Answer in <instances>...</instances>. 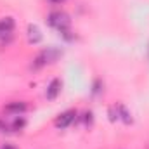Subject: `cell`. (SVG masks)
<instances>
[{"instance_id":"obj_6","label":"cell","mask_w":149,"mask_h":149,"mask_svg":"<svg viewBox=\"0 0 149 149\" xmlns=\"http://www.w3.org/2000/svg\"><path fill=\"white\" fill-rule=\"evenodd\" d=\"M26 31H28L26 37H28V42H30V43H38V42H42V31H40V28H38L37 24H30Z\"/></svg>"},{"instance_id":"obj_1","label":"cell","mask_w":149,"mask_h":149,"mask_svg":"<svg viewBox=\"0 0 149 149\" xmlns=\"http://www.w3.org/2000/svg\"><path fill=\"white\" fill-rule=\"evenodd\" d=\"M49 24L63 33V31H66V30L70 28L71 19H70V16H68L66 12H63V10H54V12L49 14Z\"/></svg>"},{"instance_id":"obj_5","label":"cell","mask_w":149,"mask_h":149,"mask_svg":"<svg viewBox=\"0 0 149 149\" xmlns=\"http://www.w3.org/2000/svg\"><path fill=\"white\" fill-rule=\"evenodd\" d=\"M26 102H23V101H14V102H9L3 109L5 113H12V114H19V113H24L26 111Z\"/></svg>"},{"instance_id":"obj_7","label":"cell","mask_w":149,"mask_h":149,"mask_svg":"<svg viewBox=\"0 0 149 149\" xmlns=\"http://www.w3.org/2000/svg\"><path fill=\"white\" fill-rule=\"evenodd\" d=\"M116 109H118V116L123 120V123H127V125H130V123H132V114L128 113V109H127L123 104H118V106H116Z\"/></svg>"},{"instance_id":"obj_10","label":"cell","mask_w":149,"mask_h":149,"mask_svg":"<svg viewBox=\"0 0 149 149\" xmlns=\"http://www.w3.org/2000/svg\"><path fill=\"white\" fill-rule=\"evenodd\" d=\"M2 149H16V148H14V146H10V144H5Z\"/></svg>"},{"instance_id":"obj_11","label":"cell","mask_w":149,"mask_h":149,"mask_svg":"<svg viewBox=\"0 0 149 149\" xmlns=\"http://www.w3.org/2000/svg\"><path fill=\"white\" fill-rule=\"evenodd\" d=\"M49 2H52V3H61V2H64V0H49Z\"/></svg>"},{"instance_id":"obj_4","label":"cell","mask_w":149,"mask_h":149,"mask_svg":"<svg viewBox=\"0 0 149 149\" xmlns=\"http://www.w3.org/2000/svg\"><path fill=\"white\" fill-rule=\"evenodd\" d=\"M14 30V19L12 17H5L0 21V40H5L7 37H10Z\"/></svg>"},{"instance_id":"obj_8","label":"cell","mask_w":149,"mask_h":149,"mask_svg":"<svg viewBox=\"0 0 149 149\" xmlns=\"http://www.w3.org/2000/svg\"><path fill=\"white\" fill-rule=\"evenodd\" d=\"M24 125H26V121H24L23 118H17V120L12 123V130H23V128H24Z\"/></svg>"},{"instance_id":"obj_2","label":"cell","mask_w":149,"mask_h":149,"mask_svg":"<svg viewBox=\"0 0 149 149\" xmlns=\"http://www.w3.org/2000/svg\"><path fill=\"white\" fill-rule=\"evenodd\" d=\"M74 118H76V111H74V109H68V111H64L63 114H59V116L56 118L54 125H56L57 128H68V127L74 121Z\"/></svg>"},{"instance_id":"obj_3","label":"cell","mask_w":149,"mask_h":149,"mask_svg":"<svg viewBox=\"0 0 149 149\" xmlns=\"http://www.w3.org/2000/svg\"><path fill=\"white\" fill-rule=\"evenodd\" d=\"M61 87H63V83H61V80L59 78H54L50 83H49V87H47V92H45V97L49 99V101H54L57 95H59V92H61Z\"/></svg>"},{"instance_id":"obj_9","label":"cell","mask_w":149,"mask_h":149,"mask_svg":"<svg viewBox=\"0 0 149 149\" xmlns=\"http://www.w3.org/2000/svg\"><path fill=\"white\" fill-rule=\"evenodd\" d=\"M120 116H118V109H116V106H111L109 108V120L111 121H116Z\"/></svg>"}]
</instances>
